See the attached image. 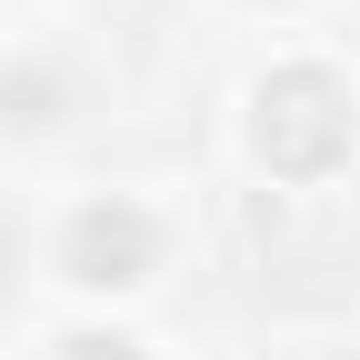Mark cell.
I'll return each instance as SVG.
<instances>
[{"label":"cell","instance_id":"cell-2","mask_svg":"<svg viewBox=\"0 0 360 360\" xmlns=\"http://www.w3.org/2000/svg\"><path fill=\"white\" fill-rule=\"evenodd\" d=\"M150 260H160V231L141 200H90L60 231V270L80 290H130V281H150Z\"/></svg>","mask_w":360,"mask_h":360},{"label":"cell","instance_id":"cell-3","mask_svg":"<svg viewBox=\"0 0 360 360\" xmlns=\"http://www.w3.org/2000/svg\"><path fill=\"white\" fill-rule=\"evenodd\" d=\"M60 360H141V340H120V330H80V340H60Z\"/></svg>","mask_w":360,"mask_h":360},{"label":"cell","instance_id":"cell-1","mask_svg":"<svg viewBox=\"0 0 360 360\" xmlns=\"http://www.w3.org/2000/svg\"><path fill=\"white\" fill-rule=\"evenodd\" d=\"M350 130H360L350 120V90L321 60H290V70H270L250 90V150L281 170V180H330L350 160Z\"/></svg>","mask_w":360,"mask_h":360}]
</instances>
